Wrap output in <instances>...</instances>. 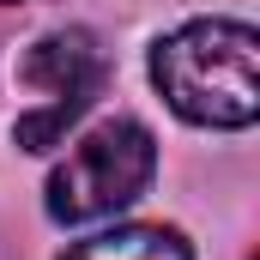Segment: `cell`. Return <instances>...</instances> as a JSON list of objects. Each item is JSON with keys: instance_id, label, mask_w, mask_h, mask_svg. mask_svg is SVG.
Segmentation results:
<instances>
[{"instance_id": "obj_2", "label": "cell", "mask_w": 260, "mask_h": 260, "mask_svg": "<svg viewBox=\"0 0 260 260\" xmlns=\"http://www.w3.org/2000/svg\"><path fill=\"white\" fill-rule=\"evenodd\" d=\"M157 176V139L127 115L91 127L67 164L49 176V218L55 224H97L109 212H121L145 194V182Z\"/></svg>"}, {"instance_id": "obj_1", "label": "cell", "mask_w": 260, "mask_h": 260, "mask_svg": "<svg viewBox=\"0 0 260 260\" xmlns=\"http://www.w3.org/2000/svg\"><path fill=\"white\" fill-rule=\"evenodd\" d=\"M254 55L260 37L242 18H194L182 30H170L151 49V79L164 91V103L194 121V127H254L260 115V85H254Z\"/></svg>"}, {"instance_id": "obj_4", "label": "cell", "mask_w": 260, "mask_h": 260, "mask_svg": "<svg viewBox=\"0 0 260 260\" xmlns=\"http://www.w3.org/2000/svg\"><path fill=\"white\" fill-rule=\"evenodd\" d=\"M61 260H194V248L182 242V230H164V224H121V230H103V236L73 242Z\"/></svg>"}, {"instance_id": "obj_3", "label": "cell", "mask_w": 260, "mask_h": 260, "mask_svg": "<svg viewBox=\"0 0 260 260\" xmlns=\"http://www.w3.org/2000/svg\"><path fill=\"white\" fill-rule=\"evenodd\" d=\"M18 73H24L30 85H49V91H55V103H43L37 115L18 121V145H24V151H49V145H61V133L91 109V97H97L103 79H109V61H103V49H97L91 30L67 24V30L37 37L30 55L18 61Z\"/></svg>"}, {"instance_id": "obj_5", "label": "cell", "mask_w": 260, "mask_h": 260, "mask_svg": "<svg viewBox=\"0 0 260 260\" xmlns=\"http://www.w3.org/2000/svg\"><path fill=\"white\" fill-rule=\"evenodd\" d=\"M0 6H12V0H0Z\"/></svg>"}]
</instances>
